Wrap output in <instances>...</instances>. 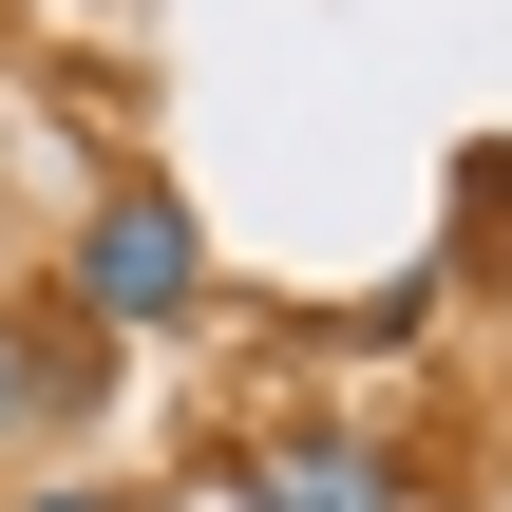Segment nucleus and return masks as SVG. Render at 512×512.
<instances>
[{
  "mask_svg": "<svg viewBox=\"0 0 512 512\" xmlns=\"http://www.w3.org/2000/svg\"><path fill=\"white\" fill-rule=\"evenodd\" d=\"M190 304H209V228H190V190H171V171H114V190L76 209V323L171 342Z\"/></svg>",
  "mask_w": 512,
  "mask_h": 512,
  "instance_id": "obj_1",
  "label": "nucleus"
},
{
  "mask_svg": "<svg viewBox=\"0 0 512 512\" xmlns=\"http://www.w3.org/2000/svg\"><path fill=\"white\" fill-rule=\"evenodd\" d=\"M0 512H133L114 475H38V494H0Z\"/></svg>",
  "mask_w": 512,
  "mask_h": 512,
  "instance_id": "obj_4",
  "label": "nucleus"
},
{
  "mask_svg": "<svg viewBox=\"0 0 512 512\" xmlns=\"http://www.w3.org/2000/svg\"><path fill=\"white\" fill-rule=\"evenodd\" d=\"M38 418H57V361H38V342L0 323V437H38Z\"/></svg>",
  "mask_w": 512,
  "mask_h": 512,
  "instance_id": "obj_3",
  "label": "nucleus"
},
{
  "mask_svg": "<svg viewBox=\"0 0 512 512\" xmlns=\"http://www.w3.org/2000/svg\"><path fill=\"white\" fill-rule=\"evenodd\" d=\"M247 512H399V456L380 437H266L247 456Z\"/></svg>",
  "mask_w": 512,
  "mask_h": 512,
  "instance_id": "obj_2",
  "label": "nucleus"
}]
</instances>
